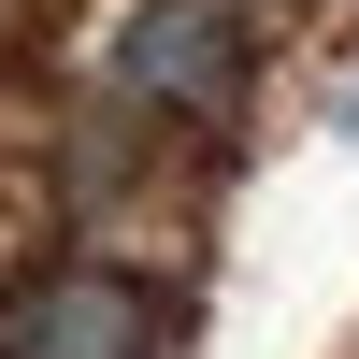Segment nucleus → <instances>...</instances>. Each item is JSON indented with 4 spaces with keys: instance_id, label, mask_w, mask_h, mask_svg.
I'll list each match as a JSON object with an SVG mask.
<instances>
[{
    "instance_id": "f257e3e1",
    "label": "nucleus",
    "mask_w": 359,
    "mask_h": 359,
    "mask_svg": "<svg viewBox=\"0 0 359 359\" xmlns=\"http://www.w3.org/2000/svg\"><path fill=\"white\" fill-rule=\"evenodd\" d=\"M0 359H172V302L130 259H43L0 287Z\"/></svg>"
},
{
    "instance_id": "f03ea898",
    "label": "nucleus",
    "mask_w": 359,
    "mask_h": 359,
    "mask_svg": "<svg viewBox=\"0 0 359 359\" xmlns=\"http://www.w3.org/2000/svg\"><path fill=\"white\" fill-rule=\"evenodd\" d=\"M259 72V15L245 0H144L130 29H115V86L158 115H230Z\"/></svg>"
},
{
    "instance_id": "7ed1b4c3",
    "label": "nucleus",
    "mask_w": 359,
    "mask_h": 359,
    "mask_svg": "<svg viewBox=\"0 0 359 359\" xmlns=\"http://www.w3.org/2000/svg\"><path fill=\"white\" fill-rule=\"evenodd\" d=\"M331 130H345V144H359V72H345V101H331Z\"/></svg>"
}]
</instances>
